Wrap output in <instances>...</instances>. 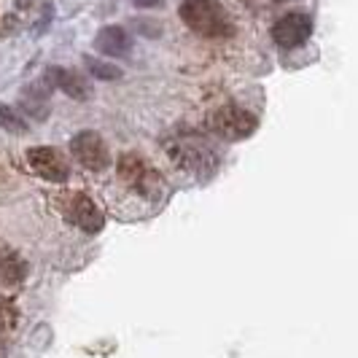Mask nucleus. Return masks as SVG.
I'll return each mask as SVG.
<instances>
[{
    "mask_svg": "<svg viewBox=\"0 0 358 358\" xmlns=\"http://www.w3.org/2000/svg\"><path fill=\"white\" fill-rule=\"evenodd\" d=\"M178 14L183 24L202 38H229L234 33L232 17L218 0H183Z\"/></svg>",
    "mask_w": 358,
    "mask_h": 358,
    "instance_id": "f257e3e1",
    "label": "nucleus"
},
{
    "mask_svg": "<svg viewBox=\"0 0 358 358\" xmlns=\"http://www.w3.org/2000/svg\"><path fill=\"white\" fill-rule=\"evenodd\" d=\"M119 178L129 183L135 192H141L143 197L157 199L162 194V176L148 164L145 159H141L138 154H124L119 159Z\"/></svg>",
    "mask_w": 358,
    "mask_h": 358,
    "instance_id": "f03ea898",
    "label": "nucleus"
},
{
    "mask_svg": "<svg viewBox=\"0 0 358 358\" xmlns=\"http://www.w3.org/2000/svg\"><path fill=\"white\" fill-rule=\"evenodd\" d=\"M210 129L227 141H243L256 129V116L240 106H224L210 116Z\"/></svg>",
    "mask_w": 358,
    "mask_h": 358,
    "instance_id": "7ed1b4c3",
    "label": "nucleus"
},
{
    "mask_svg": "<svg viewBox=\"0 0 358 358\" xmlns=\"http://www.w3.org/2000/svg\"><path fill=\"white\" fill-rule=\"evenodd\" d=\"M71 154L76 157L78 164H84L87 170H106L110 164V151H108L106 141L92 132V129H84V132H76L71 138Z\"/></svg>",
    "mask_w": 358,
    "mask_h": 358,
    "instance_id": "20e7f679",
    "label": "nucleus"
},
{
    "mask_svg": "<svg viewBox=\"0 0 358 358\" xmlns=\"http://www.w3.org/2000/svg\"><path fill=\"white\" fill-rule=\"evenodd\" d=\"M313 36V19L305 11H288L272 24V41L280 49H296Z\"/></svg>",
    "mask_w": 358,
    "mask_h": 358,
    "instance_id": "39448f33",
    "label": "nucleus"
},
{
    "mask_svg": "<svg viewBox=\"0 0 358 358\" xmlns=\"http://www.w3.org/2000/svg\"><path fill=\"white\" fill-rule=\"evenodd\" d=\"M62 213L68 215L71 224H76L78 229H84V232H90V234L100 232V229L106 227V215L97 208V202L92 197H87V194H81V192L65 197Z\"/></svg>",
    "mask_w": 358,
    "mask_h": 358,
    "instance_id": "423d86ee",
    "label": "nucleus"
},
{
    "mask_svg": "<svg viewBox=\"0 0 358 358\" xmlns=\"http://www.w3.org/2000/svg\"><path fill=\"white\" fill-rule=\"evenodd\" d=\"M27 164L30 170L41 176L43 180H52V183H65L68 180V164L59 157V151L54 148H46V145H36L27 151Z\"/></svg>",
    "mask_w": 358,
    "mask_h": 358,
    "instance_id": "0eeeda50",
    "label": "nucleus"
},
{
    "mask_svg": "<svg viewBox=\"0 0 358 358\" xmlns=\"http://www.w3.org/2000/svg\"><path fill=\"white\" fill-rule=\"evenodd\" d=\"M167 151H170V157L183 164V167H189V170H194L197 176L205 178V173H202V167H208L210 173L215 170V154L210 148H205L202 143H194V141H180V143H173L167 145Z\"/></svg>",
    "mask_w": 358,
    "mask_h": 358,
    "instance_id": "6e6552de",
    "label": "nucleus"
},
{
    "mask_svg": "<svg viewBox=\"0 0 358 358\" xmlns=\"http://www.w3.org/2000/svg\"><path fill=\"white\" fill-rule=\"evenodd\" d=\"M46 78H49V84H52V87L62 90L68 97L78 100V103H87V100L92 97L90 78H84L81 73L71 71V68H49Z\"/></svg>",
    "mask_w": 358,
    "mask_h": 358,
    "instance_id": "1a4fd4ad",
    "label": "nucleus"
},
{
    "mask_svg": "<svg viewBox=\"0 0 358 358\" xmlns=\"http://www.w3.org/2000/svg\"><path fill=\"white\" fill-rule=\"evenodd\" d=\"M94 49L100 54H106V57H127L129 49H132V38H129L124 27L108 24L94 38Z\"/></svg>",
    "mask_w": 358,
    "mask_h": 358,
    "instance_id": "9d476101",
    "label": "nucleus"
},
{
    "mask_svg": "<svg viewBox=\"0 0 358 358\" xmlns=\"http://www.w3.org/2000/svg\"><path fill=\"white\" fill-rule=\"evenodd\" d=\"M27 278V264L17 251H0V286L14 288Z\"/></svg>",
    "mask_w": 358,
    "mask_h": 358,
    "instance_id": "9b49d317",
    "label": "nucleus"
},
{
    "mask_svg": "<svg viewBox=\"0 0 358 358\" xmlns=\"http://www.w3.org/2000/svg\"><path fill=\"white\" fill-rule=\"evenodd\" d=\"M84 65H87L92 78H100V81H119L124 76L119 65L106 62V59H97V57H84Z\"/></svg>",
    "mask_w": 358,
    "mask_h": 358,
    "instance_id": "f8f14e48",
    "label": "nucleus"
},
{
    "mask_svg": "<svg viewBox=\"0 0 358 358\" xmlns=\"http://www.w3.org/2000/svg\"><path fill=\"white\" fill-rule=\"evenodd\" d=\"M0 129H6V132H11V135H27L30 127L24 124V119L19 116L14 108L0 106Z\"/></svg>",
    "mask_w": 358,
    "mask_h": 358,
    "instance_id": "ddd939ff",
    "label": "nucleus"
},
{
    "mask_svg": "<svg viewBox=\"0 0 358 358\" xmlns=\"http://www.w3.org/2000/svg\"><path fill=\"white\" fill-rule=\"evenodd\" d=\"M19 321L17 305L8 299V296H0V331L3 329H14Z\"/></svg>",
    "mask_w": 358,
    "mask_h": 358,
    "instance_id": "4468645a",
    "label": "nucleus"
},
{
    "mask_svg": "<svg viewBox=\"0 0 358 358\" xmlns=\"http://www.w3.org/2000/svg\"><path fill=\"white\" fill-rule=\"evenodd\" d=\"M138 8H157V6H162V0H132Z\"/></svg>",
    "mask_w": 358,
    "mask_h": 358,
    "instance_id": "2eb2a0df",
    "label": "nucleus"
},
{
    "mask_svg": "<svg viewBox=\"0 0 358 358\" xmlns=\"http://www.w3.org/2000/svg\"><path fill=\"white\" fill-rule=\"evenodd\" d=\"M33 0H17V8H30Z\"/></svg>",
    "mask_w": 358,
    "mask_h": 358,
    "instance_id": "dca6fc26",
    "label": "nucleus"
}]
</instances>
